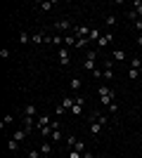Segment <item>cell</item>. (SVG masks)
<instances>
[{
    "mask_svg": "<svg viewBox=\"0 0 142 158\" xmlns=\"http://www.w3.org/2000/svg\"><path fill=\"white\" fill-rule=\"evenodd\" d=\"M38 7H41V12H50V10L54 7V2H41Z\"/></svg>",
    "mask_w": 142,
    "mask_h": 158,
    "instance_id": "7402d4cb",
    "label": "cell"
},
{
    "mask_svg": "<svg viewBox=\"0 0 142 158\" xmlns=\"http://www.w3.org/2000/svg\"><path fill=\"white\" fill-rule=\"evenodd\" d=\"M19 158H28V156H19Z\"/></svg>",
    "mask_w": 142,
    "mask_h": 158,
    "instance_id": "8d00e7d4",
    "label": "cell"
},
{
    "mask_svg": "<svg viewBox=\"0 0 142 158\" xmlns=\"http://www.w3.org/2000/svg\"><path fill=\"white\" fill-rule=\"evenodd\" d=\"M0 57H2V59H7V57H10V50H7V47H5V50H0Z\"/></svg>",
    "mask_w": 142,
    "mask_h": 158,
    "instance_id": "836d02e7",
    "label": "cell"
},
{
    "mask_svg": "<svg viewBox=\"0 0 142 158\" xmlns=\"http://www.w3.org/2000/svg\"><path fill=\"white\" fill-rule=\"evenodd\" d=\"M52 28H57V31H69V28H74V26H71V21H69V19H59V21H54V24H52Z\"/></svg>",
    "mask_w": 142,
    "mask_h": 158,
    "instance_id": "277c9868",
    "label": "cell"
},
{
    "mask_svg": "<svg viewBox=\"0 0 142 158\" xmlns=\"http://www.w3.org/2000/svg\"><path fill=\"white\" fill-rule=\"evenodd\" d=\"M135 28H137V31H142V17H137V21H135Z\"/></svg>",
    "mask_w": 142,
    "mask_h": 158,
    "instance_id": "e575fe53",
    "label": "cell"
},
{
    "mask_svg": "<svg viewBox=\"0 0 142 158\" xmlns=\"http://www.w3.org/2000/svg\"><path fill=\"white\" fill-rule=\"evenodd\" d=\"M88 38H90V43H93V40H100V38H102V35H100V28H93Z\"/></svg>",
    "mask_w": 142,
    "mask_h": 158,
    "instance_id": "44dd1931",
    "label": "cell"
},
{
    "mask_svg": "<svg viewBox=\"0 0 142 158\" xmlns=\"http://www.w3.org/2000/svg\"><path fill=\"white\" fill-rule=\"evenodd\" d=\"M85 59H97V50H88V52H85Z\"/></svg>",
    "mask_w": 142,
    "mask_h": 158,
    "instance_id": "4dcf8cb0",
    "label": "cell"
},
{
    "mask_svg": "<svg viewBox=\"0 0 142 158\" xmlns=\"http://www.w3.org/2000/svg\"><path fill=\"white\" fill-rule=\"evenodd\" d=\"M43 158H50V156H43Z\"/></svg>",
    "mask_w": 142,
    "mask_h": 158,
    "instance_id": "74e56055",
    "label": "cell"
},
{
    "mask_svg": "<svg viewBox=\"0 0 142 158\" xmlns=\"http://www.w3.org/2000/svg\"><path fill=\"white\" fill-rule=\"evenodd\" d=\"M76 142H78V137H74V135H69V137H67V144H69V149H74V146H76Z\"/></svg>",
    "mask_w": 142,
    "mask_h": 158,
    "instance_id": "83f0119b",
    "label": "cell"
},
{
    "mask_svg": "<svg viewBox=\"0 0 142 158\" xmlns=\"http://www.w3.org/2000/svg\"><path fill=\"white\" fill-rule=\"evenodd\" d=\"M109 92H111V87H109V85H100V90H97L100 97H104V94H109Z\"/></svg>",
    "mask_w": 142,
    "mask_h": 158,
    "instance_id": "603a6c76",
    "label": "cell"
},
{
    "mask_svg": "<svg viewBox=\"0 0 142 158\" xmlns=\"http://www.w3.org/2000/svg\"><path fill=\"white\" fill-rule=\"evenodd\" d=\"M41 153H43V156H50V153H52V142H47V139H45V142L41 144Z\"/></svg>",
    "mask_w": 142,
    "mask_h": 158,
    "instance_id": "8fae6325",
    "label": "cell"
},
{
    "mask_svg": "<svg viewBox=\"0 0 142 158\" xmlns=\"http://www.w3.org/2000/svg\"><path fill=\"white\" fill-rule=\"evenodd\" d=\"M59 139H62V127H59V130H54V132H52V137L47 139V142H52V144H54V142H59Z\"/></svg>",
    "mask_w": 142,
    "mask_h": 158,
    "instance_id": "e0dca14e",
    "label": "cell"
},
{
    "mask_svg": "<svg viewBox=\"0 0 142 158\" xmlns=\"http://www.w3.org/2000/svg\"><path fill=\"white\" fill-rule=\"evenodd\" d=\"M111 59L121 64V61H126V59H128V54L123 52V50H114V54H111Z\"/></svg>",
    "mask_w": 142,
    "mask_h": 158,
    "instance_id": "9c48e42d",
    "label": "cell"
},
{
    "mask_svg": "<svg viewBox=\"0 0 142 158\" xmlns=\"http://www.w3.org/2000/svg\"><path fill=\"white\" fill-rule=\"evenodd\" d=\"M114 78V61H104V69H102V80H111Z\"/></svg>",
    "mask_w": 142,
    "mask_h": 158,
    "instance_id": "7a4b0ae2",
    "label": "cell"
},
{
    "mask_svg": "<svg viewBox=\"0 0 142 158\" xmlns=\"http://www.w3.org/2000/svg\"><path fill=\"white\" fill-rule=\"evenodd\" d=\"M88 45H90V38H76V47L78 50H85Z\"/></svg>",
    "mask_w": 142,
    "mask_h": 158,
    "instance_id": "4fadbf2b",
    "label": "cell"
},
{
    "mask_svg": "<svg viewBox=\"0 0 142 158\" xmlns=\"http://www.w3.org/2000/svg\"><path fill=\"white\" fill-rule=\"evenodd\" d=\"M12 120H14V118H12V113H7L5 118H2V123H0V127H2V130H5V127L10 125V123H12Z\"/></svg>",
    "mask_w": 142,
    "mask_h": 158,
    "instance_id": "d6986e66",
    "label": "cell"
},
{
    "mask_svg": "<svg viewBox=\"0 0 142 158\" xmlns=\"http://www.w3.org/2000/svg\"><path fill=\"white\" fill-rule=\"evenodd\" d=\"M57 57H59V64L62 66L71 64V52H69V47H59V54H57Z\"/></svg>",
    "mask_w": 142,
    "mask_h": 158,
    "instance_id": "6da1fadb",
    "label": "cell"
},
{
    "mask_svg": "<svg viewBox=\"0 0 142 158\" xmlns=\"http://www.w3.org/2000/svg\"><path fill=\"white\" fill-rule=\"evenodd\" d=\"M83 69H85L88 73H93V71H97L100 66H97V61H95V59H83Z\"/></svg>",
    "mask_w": 142,
    "mask_h": 158,
    "instance_id": "52a82bcc",
    "label": "cell"
},
{
    "mask_svg": "<svg viewBox=\"0 0 142 158\" xmlns=\"http://www.w3.org/2000/svg\"><path fill=\"white\" fill-rule=\"evenodd\" d=\"M74 151H78V153H85V151H88V146H85V142H83V139H78V142H76Z\"/></svg>",
    "mask_w": 142,
    "mask_h": 158,
    "instance_id": "9a60e30c",
    "label": "cell"
},
{
    "mask_svg": "<svg viewBox=\"0 0 142 158\" xmlns=\"http://www.w3.org/2000/svg\"><path fill=\"white\" fill-rule=\"evenodd\" d=\"M64 47H76V35H64Z\"/></svg>",
    "mask_w": 142,
    "mask_h": 158,
    "instance_id": "5bb4252c",
    "label": "cell"
},
{
    "mask_svg": "<svg viewBox=\"0 0 142 158\" xmlns=\"http://www.w3.org/2000/svg\"><path fill=\"white\" fill-rule=\"evenodd\" d=\"M43 40H45V33H33L31 35V43H36V45H41Z\"/></svg>",
    "mask_w": 142,
    "mask_h": 158,
    "instance_id": "2e32d148",
    "label": "cell"
},
{
    "mask_svg": "<svg viewBox=\"0 0 142 158\" xmlns=\"http://www.w3.org/2000/svg\"><path fill=\"white\" fill-rule=\"evenodd\" d=\"M7 149H10V151H17V149H19V142H17V139H10V142H7Z\"/></svg>",
    "mask_w": 142,
    "mask_h": 158,
    "instance_id": "ac0fdd59",
    "label": "cell"
},
{
    "mask_svg": "<svg viewBox=\"0 0 142 158\" xmlns=\"http://www.w3.org/2000/svg\"><path fill=\"white\" fill-rule=\"evenodd\" d=\"M104 24H107V26H114V24H116V17H114V14H107V17H104Z\"/></svg>",
    "mask_w": 142,
    "mask_h": 158,
    "instance_id": "484cf974",
    "label": "cell"
},
{
    "mask_svg": "<svg viewBox=\"0 0 142 158\" xmlns=\"http://www.w3.org/2000/svg\"><path fill=\"white\" fill-rule=\"evenodd\" d=\"M21 116H31V118H38V109H36V104H26L24 109H21Z\"/></svg>",
    "mask_w": 142,
    "mask_h": 158,
    "instance_id": "8992f818",
    "label": "cell"
},
{
    "mask_svg": "<svg viewBox=\"0 0 142 158\" xmlns=\"http://www.w3.org/2000/svg\"><path fill=\"white\" fill-rule=\"evenodd\" d=\"M81 85H83V80H81V78H71V80H69V87H71L74 92H76V90H81Z\"/></svg>",
    "mask_w": 142,
    "mask_h": 158,
    "instance_id": "7c38bea8",
    "label": "cell"
},
{
    "mask_svg": "<svg viewBox=\"0 0 142 158\" xmlns=\"http://www.w3.org/2000/svg\"><path fill=\"white\" fill-rule=\"evenodd\" d=\"M102 127H104V125H102L100 120L90 118V135H93V137H100V135H102Z\"/></svg>",
    "mask_w": 142,
    "mask_h": 158,
    "instance_id": "3957f363",
    "label": "cell"
},
{
    "mask_svg": "<svg viewBox=\"0 0 142 158\" xmlns=\"http://www.w3.org/2000/svg\"><path fill=\"white\" fill-rule=\"evenodd\" d=\"M128 78L130 80H137V78H140V71H137V69H130V71H128Z\"/></svg>",
    "mask_w": 142,
    "mask_h": 158,
    "instance_id": "f1b7e54d",
    "label": "cell"
},
{
    "mask_svg": "<svg viewBox=\"0 0 142 158\" xmlns=\"http://www.w3.org/2000/svg\"><path fill=\"white\" fill-rule=\"evenodd\" d=\"M97 43H100V47H102V45H107V43H111V33H107V35H102V38L97 40Z\"/></svg>",
    "mask_w": 142,
    "mask_h": 158,
    "instance_id": "4316f807",
    "label": "cell"
},
{
    "mask_svg": "<svg viewBox=\"0 0 142 158\" xmlns=\"http://www.w3.org/2000/svg\"><path fill=\"white\" fill-rule=\"evenodd\" d=\"M133 7H135L133 12H135L137 17H142V2H140V0H135V2H133Z\"/></svg>",
    "mask_w": 142,
    "mask_h": 158,
    "instance_id": "d4e9b609",
    "label": "cell"
},
{
    "mask_svg": "<svg viewBox=\"0 0 142 158\" xmlns=\"http://www.w3.org/2000/svg\"><path fill=\"white\" fill-rule=\"evenodd\" d=\"M137 45H142V33H140V35H137Z\"/></svg>",
    "mask_w": 142,
    "mask_h": 158,
    "instance_id": "d590c367",
    "label": "cell"
},
{
    "mask_svg": "<svg viewBox=\"0 0 142 158\" xmlns=\"http://www.w3.org/2000/svg\"><path fill=\"white\" fill-rule=\"evenodd\" d=\"M62 43H64L62 35H52V45H62ZM62 47H64V45H62Z\"/></svg>",
    "mask_w": 142,
    "mask_h": 158,
    "instance_id": "1f68e13d",
    "label": "cell"
},
{
    "mask_svg": "<svg viewBox=\"0 0 142 158\" xmlns=\"http://www.w3.org/2000/svg\"><path fill=\"white\" fill-rule=\"evenodd\" d=\"M83 153H78V151H74V149H71V151H69V158H81Z\"/></svg>",
    "mask_w": 142,
    "mask_h": 158,
    "instance_id": "d6a6232c",
    "label": "cell"
},
{
    "mask_svg": "<svg viewBox=\"0 0 142 158\" xmlns=\"http://www.w3.org/2000/svg\"><path fill=\"white\" fill-rule=\"evenodd\" d=\"M130 69H137V71H140V69H142V61L137 59V57H135V59H130Z\"/></svg>",
    "mask_w": 142,
    "mask_h": 158,
    "instance_id": "f546056e",
    "label": "cell"
},
{
    "mask_svg": "<svg viewBox=\"0 0 142 158\" xmlns=\"http://www.w3.org/2000/svg\"><path fill=\"white\" fill-rule=\"evenodd\" d=\"M90 31H93L90 26H74V35L76 38H88Z\"/></svg>",
    "mask_w": 142,
    "mask_h": 158,
    "instance_id": "5b68a950",
    "label": "cell"
},
{
    "mask_svg": "<svg viewBox=\"0 0 142 158\" xmlns=\"http://www.w3.org/2000/svg\"><path fill=\"white\" fill-rule=\"evenodd\" d=\"M26 137H28V132L24 130V127H19V130H14V135H12V139H17V142H24Z\"/></svg>",
    "mask_w": 142,
    "mask_h": 158,
    "instance_id": "30bf717a",
    "label": "cell"
},
{
    "mask_svg": "<svg viewBox=\"0 0 142 158\" xmlns=\"http://www.w3.org/2000/svg\"><path fill=\"white\" fill-rule=\"evenodd\" d=\"M74 104H76V97H64L62 99V109H64V111H71Z\"/></svg>",
    "mask_w": 142,
    "mask_h": 158,
    "instance_id": "ba28073f",
    "label": "cell"
},
{
    "mask_svg": "<svg viewBox=\"0 0 142 158\" xmlns=\"http://www.w3.org/2000/svg\"><path fill=\"white\" fill-rule=\"evenodd\" d=\"M19 43H21V45H26V43H31V35H28L26 31H24V33H19Z\"/></svg>",
    "mask_w": 142,
    "mask_h": 158,
    "instance_id": "ffe728a7",
    "label": "cell"
},
{
    "mask_svg": "<svg viewBox=\"0 0 142 158\" xmlns=\"http://www.w3.org/2000/svg\"><path fill=\"white\" fill-rule=\"evenodd\" d=\"M26 156H28V158H43V153H41V149H31Z\"/></svg>",
    "mask_w": 142,
    "mask_h": 158,
    "instance_id": "cb8c5ba5",
    "label": "cell"
}]
</instances>
